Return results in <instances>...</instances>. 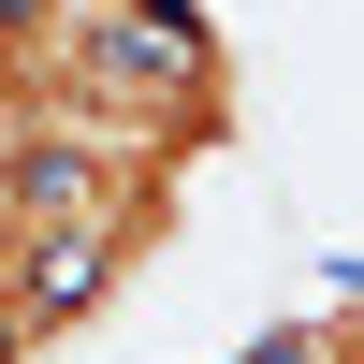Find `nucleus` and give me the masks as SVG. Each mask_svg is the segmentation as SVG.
<instances>
[{
	"label": "nucleus",
	"mask_w": 364,
	"mask_h": 364,
	"mask_svg": "<svg viewBox=\"0 0 364 364\" xmlns=\"http://www.w3.org/2000/svg\"><path fill=\"white\" fill-rule=\"evenodd\" d=\"M0 306H15L29 350H58V336H87V321L117 306V262L87 248V233H15V248H0Z\"/></svg>",
	"instance_id": "nucleus-1"
}]
</instances>
